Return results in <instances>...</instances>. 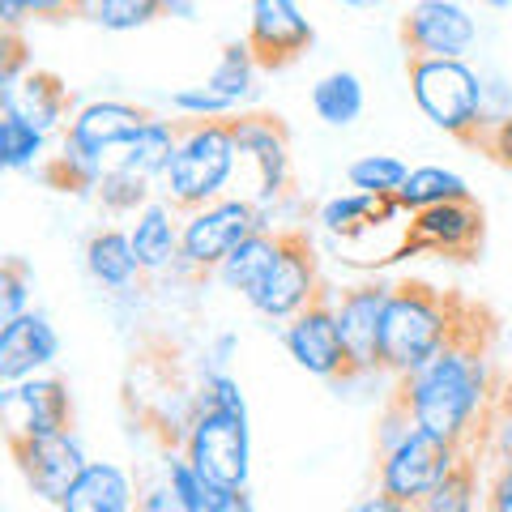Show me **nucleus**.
Returning a JSON list of instances; mask_svg holds the SVG:
<instances>
[{"instance_id": "32", "label": "nucleus", "mask_w": 512, "mask_h": 512, "mask_svg": "<svg viewBox=\"0 0 512 512\" xmlns=\"http://www.w3.org/2000/svg\"><path fill=\"white\" fill-rule=\"evenodd\" d=\"M346 180L355 192H372V197H397L410 180V167L397 154H363L346 167Z\"/></svg>"}, {"instance_id": "29", "label": "nucleus", "mask_w": 512, "mask_h": 512, "mask_svg": "<svg viewBox=\"0 0 512 512\" xmlns=\"http://www.w3.org/2000/svg\"><path fill=\"white\" fill-rule=\"evenodd\" d=\"M256 73H261V64H256V52L248 47V39H235L222 47V56L214 64V73H210V82L205 86H214L222 99H231L235 107H244L256 99Z\"/></svg>"}, {"instance_id": "38", "label": "nucleus", "mask_w": 512, "mask_h": 512, "mask_svg": "<svg viewBox=\"0 0 512 512\" xmlns=\"http://www.w3.org/2000/svg\"><path fill=\"white\" fill-rule=\"evenodd\" d=\"M197 406H214V410H235V414H248L244 402V389L231 372H218V376H201V389H197Z\"/></svg>"}, {"instance_id": "40", "label": "nucleus", "mask_w": 512, "mask_h": 512, "mask_svg": "<svg viewBox=\"0 0 512 512\" xmlns=\"http://www.w3.org/2000/svg\"><path fill=\"white\" fill-rule=\"evenodd\" d=\"M483 508L487 512H512V457L495 461L487 491H483Z\"/></svg>"}, {"instance_id": "4", "label": "nucleus", "mask_w": 512, "mask_h": 512, "mask_svg": "<svg viewBox=\"0 0 512 512\" xmlns=\"http://www.w3.org/2000/svg\"><path fill=\"white\" fill-rule=\"evenodd\" d=\"M414 107L461 146H474L483 124L491 120L487 107V77L470 60H406Z\"/></svg>"}, {"instance_id": "30", "label": "nucleus", "mask_w": 512, "mask_h": 512, "mask_svg": "<svg viewBox=\"0 0 512 512\" xmlns=\"http://www.w3.org/2000/svg\"><path fill=\"white\" fill-rule=\"evenodd\" d=\"M0 163L9 171H39L47 163V133L18 111H0Z\"/></svg>"}, {"instance_id": "44", "label": "nucleus", "mask_w": 512, "mask_h": 512, "mask_svg": "<svg viewBox=\"0 0 512 512\" xmlns=\"http://www.w3.org/2000/svg\"><path fill=\"white\" fill-rule=\"evenodd\" d=\"M205 512H256L248 487H210V508Z\"/></svg>"}, {"instance_id": "27", "label": "nucleus", "mask_w": 512, "mask_h": 512, "mask_svg": "<svg viewBox=\"0 0 512 512\" xmlns=\"http://www.w3.org/2000/svg\"><path fill=\"white\" fill-rule=\"evenodd\" d=\"M107 163L90 158L86 150H77L73 141H60V154H47V163L39 167V180L56 192H73V197H90L99 192V180H103Z\"/></svg>"}, {"instance_id": "6", "label": "nucleus", "mask_w": 512, "mask_h": 512, "mask_svg": "<svg viewBox=\"0 0 512 512\" xmlns=\"http://www.w3.org/2000/svg\"><path fill=\"white\" fill-rule=\"evenodd\" d=\"M265 227L269 222H265L261 210H256V201L218 197L210 205H201V210L184 214V222H180V261H175V269H184V274H192V278L218 274V265L227 261L248 235L265 231Z\"/></svg>"}, {"instance_id": "13", "label": "nucleus", "mask_w": 512, "mask_h": 512, "mask_svg": "<svg viewBox=\"0 0 512 512\" xmlns=\"http://www.w3.org/2000/svg\"><path fill=\"white\" fill-rule=\"evenodd\" d=\"M483 235H487V218H483V205L474 197L444 201V205H431V210L410 214L402 252L406 256L427 252V256H448V261H474L478 248H483Z\"/></svg>"}, {"instance_id": "45", "label": "nucleus", "mask_w": 512, "mask_h": 512, "mask_svg": "<svg viewBox=\"0 0 512 512\" xmlns=\"http://www.w3.org/2000/svg\"><path fill=\"white\" fill-rule=\"evenodd\" d=\"M491 461L512 457V414H491V440H487Z\"/></svg>"}, {"instance_id": "24", "label": "nucleus", "mask_w": 512, "mask_h": 512, "mask_svg": "<svg viewBox=\"0 0 512 512\" xmlns=\"http://www.w3.org/2000/svg\"><path fill=\"white\" fill-rule=\"evenodd\" d=\"M175 146H180V124L154 116L116 158H111V167H124V171L141 175V180L158 184V180H163V171H167V163H171Z\"/></svg>"}, {"instance_id": "42", "label": "nucleus", "mask_w": 512, "mask_h": 512, "mask_svg": "<svg viewBox=\"0 0 512 512\" xmlns=\"http://www.w3.org/2000/svg\"><path fill=\"white\" fill-rule=\"evenodd\" d=\"M137 512H184V504H180V495H175V487L163 478V483L141 487V495H137Z\"/></svg>"}, {"instance_id": "10", "label": "nucleus", "mask_w": 512, "mask_h": 512, "mask_svg": "<svg viewBox=\"0 0 512 512\" xmlns=\"http://www.w3.org/2000/svg\"><path fill=\"white\" fill-rule=\"evenodd\" d=\"M77 410L69 380L60 376H26L13 384H0V427L5 440H35L56 436V431H73Z\"/></svg>"}, {"instance_id": "39", "label": "nucleus", "mask_w": 512, "mask_h": 512, "mask_svg": "<svg viewBox=\"0 0 512 512\" xmlns=\"http://www.w3.org/2000/svg\"><path fill=\"white\" fill-rule=\"evenodd\" d=\"M30 69H35V64H30V56H26L22 30H0V90L18 86Z\"/></svg>"}, {"instance_id": "18", "label": "nucleus", "mask_w": 512, "mask_h": 512, "mask_svg": "<svg viewBox=\"0 0 512 512\" xmlns=\"http://www.w3.org/2000/svg\"><path fill=\"white\" fill-rule=\"evenodd\" d=\"M60 355V333L47 320V312L30 308L18 316L13 325L0 329V384L26 380V376H43L47 367Z\"/></svg>"}, {"instance_id": "23", "label": "nucleus", "mask_w": 512, "mask_h": 512, "mask_svg": "<svg viewBox=\"0 0 512 512\" xmlns=\"http://www.w3.org/2000/svg\"><path fill=\"white\" fill-rule=\"evenodd\" d=\"M286 231V227H282ZM282 231H256V235H248L244 244H239L227 261L218 265V282L227 286V291H239V295H252L256 286L265 282V274L274 269V261H278V252H282Z\"/></svg>"}, {"instance_id": "25", "label": "nucleus", "mask_w": 512, "mask_h": 512, "mask_svg": "<svg viewBox=\"0 0 512 512\" xmlns=\"http://www.w3.org/2000/svg\"><path fill=\"white\" fill-rule=\"evenodd\" d=\"M393 214H406L397 197H372V192H346V197H329L325 205L316 210V222L325 227L329 235H359L367 231L376 218H393Z\"/></svg>"}, {"instance_id": "1", "label": "nucleus", "mask_w": 512, "mask_h": 512, "mask_svg": "<svg viewBox=\"0 0 512 512\" xmlns=\"http://www.w3.org/2000/svg\"><path fill=\"white\" fill-rule=\"evenodd\" d=\"M487 393H491L487 342L474 338L466 320H461L457 338L444 350H436L410 376L393 380V402H402L423 431L453 444H470L474 423L487 410Z\"/></svg>"}, {"instance_id": "26", "label": "nucleus", "mask_w": 512, "mask_h": 512, "mask_svg": "<svg viewBox=\"0 0 512 512\" xmlns=\"http://www.w3.org/2000/svg\"><path fill=\"white\" fill-rule=\"evenodd\" d=\"M363 82L350 69H333L312 86V111L329 128H350L363 116Z\"/></svg>"}, {"instance_id": "49", "label": "nucleus", "mask_w": 512, "mask_h": 512, "mask_svg": "<svg viewBox=\"0 0 512 512\" xmlns=\"http://www.w3.org/2000/svg\"><path fill=\"white\" fill-rule=\"evenodd\" d=\"M77 5H82V18H90V13H94V5H99V0H77Z\"/></svg>"}, {"instance_id": "14", "label": "nucleus", "mask_w": 512, "mask_h": 512, "mask_svg": "<svg viewBox=\"0 0 512 512\" xmlns=\"http://www.w3.org/2000/svg\"><path fill=\"white\" fill-rule=\"evenodd\" d=\"M231 133L239 158H248L256 171V210L265 201H278L291 188V128L282 124V116L269 111H235L231 116Z\"/></svg>"}, {"instance_id": "7", "label": "nucleus", "mask_w": 512, "mask_h": 512, "mask_svg": "<svg viewBox=\"0 0 512 512\" xmlns=\"http://www.w3.org/2000/svg\"><path fill=\"white\" fill-rule=\"evenodd\" d=\"M380 466H376V491L393 495V500H402L410 508H419L431 491H436L453 466L461 457H466V444H453V440H440L431 436V431L414 427L402 444L384 448Z\"/></svg>"}, {"instance_id": "41", "label": "nucleus", "mask_w": 512, "mask_h": 512, "mask_svg": "<svg viewBox=\"0 0 512 512\" xmlns=\"http://www.w3.org/2000/svg\"><path fill=\"white\" fill-rule=\"evenodd\" d=\"M22 13L30 22H73L82 18V5L77 0H18Z\"/></svg>"}, {"instance_id": "48", "label": "nucleus", "mask_w": 512, "mask_h": 512, "mask_svg": "<svg viewBox=\"0 0 512 512\" xmlns=\"http://www.w3.org/2000/svg\"><path fill=\"white\" fill-rule=\"evenodd\" d=\"M338 5H350V9H367V5H380V0H338Z\"/></svg>"}, {"instance_id": "11", "label": "nucleus", "mask_w": 512, "mask_h": 512, "mask_svg": "<svg viewBox=\"0 0 512 512\" xmlns=\"http://www.w3.org/2000/svg\"><path fill=\"white\" fill-rule=\"evenodd\" d=\"M282 342H286V355H291L308 376L329 380V384H350L355 380L346 342H342V329H338V299H333L329 291L320 295L316 303H308L295 320H286Z\"/></svg>"}, {"instance_id": "16", "label": "nucleus", "mask_w": 512, "mask_h": 512, "mask_svg": "<svg viewBox=\"0 0 512 512\" xmlns=\"http://www.w3.org/2000/svg\"><path fill=\"white\" fill-rule=\"evenodd\" d=\"M316 43L312 22L303 18L299 0H252L248 9V47L256 64L269 73L291 69V64Z\"/></svg>"}, {"instance_id": "43", "label": "nucleus", "mask_w": 512, "mask_h": 512, "mask_svg": "<svg viewBox=\"0 0 512 512\" xmlns=\"http://www.w3.org/2000/svg\"><path fill=\"white\" fill-rule=\"evenodd\" d=\"M239 350V338L235 333H218V338L210 342V350H205V363H201V376H218V372H231V359Z\"/></svg>"}, {"instance_id": "2", "label": "nucleus", "mask_w": 512, "mask_h": 512, "mask_svg": "<svg viewBox=\"0 0 512 512\" xmlns=\"http://www.w3.org/2000/svg\"><path fill=\"white\" fill-rule=\"evenodd\" d=\"M461 308L457 299L440 295L427 282H397L384 308V333H380V363L393 380L410 376L423 367L436 350H444L461 329Z\"/></svg>"}, {"instance_id": "12", "label": "nucleus", "mask_w": 512, "mask_h": 512, "mask_svg": "<svg viewBox=\"0 0 512 512\" xmlns=\"http://www.w3.org/2000/svg\"><path fill=\"white\" fill-rule=\"evenodd\" d=\"M13 466L26 478V487L35 500L56 504L73 491V483L90 466L77 431H56V436H35V440H9Z\"/></svg>"}, {"instance_id": "47", "label": "nucleus", "mask_w": 512, "mask_h": 512, "mask_svg": "<svg viewBox=\"0 0 512 512\" xmlns=\"http://www.w3.org/2000/svg\"><path fill=\"white\" fill-rule=\"evenodd\" d=\"M163 18L192 22V18H197V0H163Z\"/></svg>"}, {"instance_id": "15", "label": "nucleus", "mask_w": 512, "mask_h": 512, "mask_svg": "<svg viewBox=\"0 0 512 512\" xmlns=\"http://www.w3.org/2000/svg\"><path fill=\"white\" fill-rule=\"evenodd\" d=\"M393 286L389 282H355L346 286L338 299V329L350 355V372L355 380L384 372L380 363V333H384V308H389Z\"/></svg>"}, {"instance_id": "5", "label": "nucleus", "mask_w": 512, "mask_h": 512, "mask_svg": "<svg viewBox=\"0 0 512 512\" xmlns=\"http://www.w3.org/2000/svg\"><path fill=\"white\" fill-rule=\"evenodd\" d=\"M180 453L210 487H248V474H252L248 414L192 402V423L184 427Z\"/></svg>"}, {"instance_id": "31", "label": "nucleus", "mask_w": 512, "mask_h": 512, "mask_svg": "<svg viewBox=\"0 0 512 512\" xmlns=\"http://www.w3.org/2000/svg\"><path fill=\"white\" fill-rule=\"evenodd\" d=\"M414 512H487L483 500H478V461L466 453L453 466V474H448Z\"/></svg>"}, {"instance_id": "34", "label": "nucleus", "mask_w": 512, "mask_h": 512, "mask_svg": "<svg viewBox=\"0 0 512 512\" xmlns=\"http://www.w3.org/2000/svg\"><path fill=\"white\" fill-rule=\"evenodd\" d=\"M163 18V0H99L90 13V22L107 30V35H128Z\"/></svg>"}, {"instance_id": "37", "label": "nucleus", "mask_w": 512, "mask_h": 512, "mask_svg": "<svg viewBox=\"0 0 512 512\" xmlns=\"http://www.w3.org/2000/svg\"><path fill=\"white\" fill-rule=\"evenodd\" d=\"M474 150L487 154L495 167L512 171V111H500V116H491V120L483 124V133H478Z\"/></svg>"}, {"instance_id": "46", "label": "nucleus", "mask_w": 512, "mask_h": 512, "mask_svg": "<svg viewBox=\"0 0 512 512\" xmlns=\"http://www.w3.org/2000/svg\"><path fill=\"white\" fill-rule=\"evenodd\" d=\"M350 512H414V508H410V504H402V500H393V495L376 491V495H367V500H359Z\"/></svg>"}, {"instance_id": "22", "label": "nucleus", "mask_w": 512, "mask_h": 512, "mask_svg": "<svg viewBox=\"0 0 512 512\" xmlns=\"http://www.w3.org/2000/svg\"><path fill=\"white\" fill-rule=\"evenodd\" d=\"M141 487L116 461H90L73 491L60 500V512H137Z\"/></svg>"}, {"instance_id": "36", "label": "nucleus", "mask_w": 512, "mask_h": 512, "mask_svg": "<svg viewBox=\"0 0 512 512\" xmlns=\"http://www.w3.org/2000/svg\"><path fill=\"white\" fill-rule=\"evenodd\" d=\"M171 111H180L184 120H231L239 107L222 99L214 86H184L171 94Z\"/></svg>"}, {"instance_id": "35", "label": "nucleus", "mask_w": 512, "mask_h": 512, "mask_svg": "<svg viewBox=\"0 0 512 512\" xmlns=\"http://www.w3.org/2000/svg\"><path fill=\"white\" fill-rule=\"evenodd\" d=\"M30 291H35L30 265L22 261V256H9L5 269H0V329L30 312Z\"/></svg>"}, {"instance_id": "28", "label": "nucleus", "mask_w": 512, "mask_h": 512, "mask_svg": "<svg viewBox=\"0 0 512 512\" xmlns=\"http://www.w3.org/2000/svg\"><path fill=\"white\" fill-rule=\"evenodd\" d=\"M470 197V184L461 180L457 171L448 167H414L410 180L397 192V205L406 214H419V210H431V205H444V201H466Z\"/></svg>"}, {"instance_id": "17", "label": "nucleus", "mask_w": 512, "mask_h": 512, "mask_svg": "<svg viewBox=\"0 0 512 512\" xmlns=\"http://www.w3.org/2000/svg\"><path fill=\"white\" fill-rule=\"evenodd\" d=\"M150 120H154L150 107H137L124 99H94L73 111L69 128H64V141H73L77 150H86L90 158L103 163L107 154L116 158Z\"/></svg>"}, {"instance_id": "9", "label": "nucleus", "mask_w": 512, "mask_h": 512, "mask_svg": "<svg viewBox=\"0 0 512 512\" xmlns=\"http://www.w3.org/2000/svg\"><path fill=\"white\" fill-rule=\"evenodd\" d=\"M397 39L406 60H466L478 43V18L461 0H410Z\"/></svg>"}, {"instance_id": "3", "label": "nucleus", "mask_w": 512, "mask_h": 512, "mask_svg": "<svg viewBox=\"0 0 512 512\" xmlns=\"http://www.w3.org/2000/svg\"><path fill=\"white\" fill-rule=\"evenodd\" d=\"M239 146L231 133V120H188L180 124V146L163 171V201H171L180 214H192L201 205L222 197V188L235 180Z\"/></svg>"}, {"instance_id": "20", "label": "nucleus", "mask_w": 512, "mask_h": 512, "mask_svg": "<svg viewBox=\"0 0 512 512\" xmlns=\"http://www.w3.org/2000/svg\"><path fill=\"white\" fill-rule=\"evenodd\" d=\"M86 274L94 278V286H103L111 295H133L141 291V269L137 252H133V235L120 231V227H103L86 239Z\"/></svg>"}, {"instance_id": "33", "label": "nucleus", "mask_w": 512, "mask_h": 512, "mask_svg": "<svg viewBox=\"0 0 512 512\" xmlns=\"http://www.w3.org/2000/svg\"><path fill=\"white\" fill-rule=\"evenodd\" d=\"M94 197H99L103 210L116 214V218L120 214H141L154 201V184L141 180V175H133V171H124V167H107Z\"/></svg>"}, {"instance_id": "19", "label": "nucleus", "mask_w": 512, "mask_h": 512, "mask_svg": "<svg viewBox=\"0 0 512 512\" xmlns=\"http://www.w3.org/2000/svg\"><path fill=\"white\" fill-rule=\"evenodd\" d=\"M0 111H18L39 133H56L64 120H73V94L60 82L56 73L47 69H30L18 86L0 90Z\"/></svg>"}, {"instance_id": "8", "label": "nucleus", "mask_w": 512, "mask_h": 512, "mask_svg": "<svg viewBox=\"0 0 512 512\" xmlns=\"http://www.w3.org/2000/svg\"><path fill=\"white\" fill-rule=\"evenodd\" d=\"M320 295H325V282H320V265H316L312 239L303 235L299 227H286L278 261L265 274V282L248 295V303L265 320H278V325H286V320H295Z\"/></svg>"}, {"instance_id": "21", "label": "nucleus", "mask_w": 512, "mask_h": 512, "mask_svg": "<svg viewBox=\"0 0 512 512\" xmlns=\"http://www.w3.org/2000/svg\"><path fill=\"white\" fill-rule=\"evenodd\" d=\"M180 210H175L171 201H150L141 214H133V227H128V235H133V252L141 269H146V278L154 274H171L175 261H180Z\"/></svg>"}]
</instances>
